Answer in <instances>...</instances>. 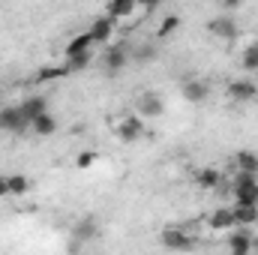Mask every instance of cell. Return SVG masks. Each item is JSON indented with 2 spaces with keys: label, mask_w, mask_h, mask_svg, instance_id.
Returning a JSON list of instances; mask_svg holds the SVG:
<instances>
[{
  "label": "cell",
  "mask_w": 258,
  "mask_h": 255,
  "mask_svg": "<svg viewBox=\"0 0 258 255\" xmlns=\"http://www.w3.org/2000/svg\"><path fill=\"white\" fill-rule=\"evenodd\" d=\"M0 198H9V174H0Z\"/></svg>",
  "instance_id": "obj_28"
},
{
  "label": "cell",
  "mask_w": 258,
  "mask_h": 255,
  "mask_svg": "<svg viewBox=\"0 0 258 255\" xmlns=\"http://www.w3.org/2000/svg\"><path fill=\"white\" fill-rule=\"evenodd\" d=\"M99 60H102V69H105V72H111V75L123 72V69L132 63V57H129V45H123L120 39H114V42L102 45V54H99Z\"/></svg>",
  "instance_id": "obj_2"
},
{
  "label": "cell",
  "mask_w": 258,
  "mask_h": 255,
  "mask_svg": "<svg viewBox=\"0 0 258 255\" xmlns=\"http://www.w3.org/2000/svg\"><path fill=\"white\" fill-rule=\"evenodd\" d=\"M231 213H234V225L237 228H255L258 225V204L231 201Z\"/></svg>",
  "instance_id": "obj_14"
},
{
  "label": "cell",
  "mask_w": 258,
  "mask_h": 255,
  "mask_svg": "<svg viewBox=\"0 0 258 255\" xmlns=\"http://www.w3.org/2000/svg\"><path fill=\"white\" fill-rule=\"evenodd\" d=\"M162 246L165 249H177V252H186L195 246V237L183 228H165L162 231Z\"/></svg>",
  "instance_id": "obj_12"
},
{
  "label": "cell",
  "mask_w": 258,
  "mask_h": 255,
  "mask_svg": "<svg viewBox=\"0 0 258 255\" xmlns=\"http://www.w3.org/2000/svg\"><path fill=\"white\" fill-rule=\"evenodd\" d=\"M30 192V177L27 174H9V198L27 195Z\"/></svg>",
  "instance_id": "obj_21"
},
{
  "label": "cell",
  "mask_w": 258,
  "mask_h": 255,
  "mask_svg": "<svg viewBox=\"0 0 258 255\" xmlns=\"http://www.w3.org/2000/svg\"><path fill=\"white\" fill-rule=\"evenodd\" d=\"M234 168L246 171V174H258V153L252 150H237L234 153Z\"/></svg>",
  "instance_id": "obj_18"
},
{
  "label": "cell",
  "mask_w": 258,
  "mask_h": 255,
  "mask_svg": "<svg viewBox=\"0 0 258 255\" xmlns=\"http://www.w3.org/2000/svg\"><path fill=\"white\" fill-rule=\"evenodd\" d=\"M63 75H69L66 66H48V69L39 72V81H57V78H63Z\"/></svg>",
  "instance_id": "obj_25"
},
{
  "label": "cell",
  "mask_w": 258,
  "mask_h": 255,
  "mask_svg": "<svg viewBox=\"0 0 258 255\" xmlns=\"http://www.w3.org/2000/svg\"><path fill=\"white\" fill-rule=\"evenodd\" d=\"M252 228H231V231H225V240H222V246L228 249V252L234 255H246L255 249V243H252V234H249Z\"/></svg>",
  "instance_id": "obj_8"
},
{
  "label": "cell",
  "mask_w": 258,
  "mask_h": 255,
  "mask_svg": "<svg viewBox=\"0 0 258 255\" xmlns=\"http://www.w3.org/2000/svg\"><path fill=\"white\" fill-rule=\"evenodd\" d=\"M114 135H117V141H123V144H135V141H141V138L147 135V123H144L141 114L126 111V114L114 123Z\"/></svg>",
  "instance_id": "obj_3"
},
{
  "label": "cell",
  "mask_w": 258,
  "mask_h": 255,
  "mask_svg": "<svg viewBox=\"0 0 258 255\" xmlns=\"http://www.w3.org/2000/svg\"><path fill=\"white\" fill-rule=\"evenodd\" d=\"M66 60V69L69 72H81V69H87L90 66V60H93V51H84V54H72V57H63Z\"/></svg>",
  "instance_id": "obj_22"
},
{
  "label": "cell",
  "mask_w": 258,
  "mask_h": 255,
  "mask_svg": "<svg viewBox=\"0 0 258 255\" xmlns=\"http://www.w3.org/2000/svg\"><path fill=\"white\" fill-rule=\"evenodd\" d=\"M207 30H210L213 39H222V42H234V39L240 36V27H237V21H234L231 15H216V18L207 24Z\"/></svg>",
  "instance_id": "obj_9"
},
{
  "label": "cell",
  "mask_w": 258,
  "mask_h": 255,
  "mask_svg": "<svg viewBox=\"0 0 258 255\" xmlns=\"http://www.w3.org/2000/svg\"><path fill=\"white\" fill-rule=\"evenodd\" d=\"M87 33H90L93 45H108V42L117 39V21L108 18V15H99V18L87 27Z\"/></svg>",
  "instance_id": "obj_7"
},
{
  "label": "cell",
  "mask_w": 258,
  "mask_h": 255,
  "mask_svg": "<svg viewBox=\"0 0 258 255\" xmlns=\"http://www.w3.org/2000/svg\"><path fill=\"white\" fill-rule=\"evenodd\" d=\"M93 162H96V153H93V150H84V153H78V159H75L78 168H90Z\"/></svg>",
  "instance_id": "obj_26"
},
{
  "label": "cell",
  "mask_w": 258,
  "mask_h": 255,
  "mask_svg": "<svg viewBox=\"0 0 258 255\" xmlns=\"http://www.w3.org/2000/svg\"><path fill=\"white\" fill-rule=\"evenodd\" d=\"M219 192H228L231 201H240V204H258V174H246V171H237L234 180L225 186H219Z\"/></svg>",
  "instance_id": "obj_1"
},
{
  "label": "cell",
  "mask_w": 258,
  "mask_h": 255,
  "mask_svg": "<svg viewBox=\"0 0 258 255\" xmlns=\"http://www.w3.org/2000/svg\"><path fill=\"white\" fill-rule=\"evenodd\" d=\"M219 3H222V9H225V12H231V9H237L243 0H219Z\"/></svg>",
  "instance_id": "obj_29"
},
{
  "label": "cell",
  "mask_w": 258,
  "mask_h": 255,
  "mask_svg": "<svg viewBox=\"0 0 258 255\" xmlns=\"http://www.w3.org/2000/svg\"><path fill=\"white\" fill-rule=\"evenodd\" d=\"M21 108H24V114H27V120H33L36 114H42V111H48V99H45L42 93H33V96H27V99L21 102Z\"/></svg>",
  "instance_id": "obj_19"
},
{
  "label": "cell",
  "mask_w": 258,
  "mask_h": 255,
  "mask_svg": "<svg viewBox=\"0 0 258 255\" xmlns=\"http://www.w3.org/2000/svg\"><path fill=\"white\" fill-rule=\"evenodd\" d=\"M255 33H258V21H255Z\"/></svg>",
  "instance_id": "obj_30"
},
{
  "label": "cell",
  "mask_w": 258,
  "mask_h": 255,
  "mask_svg": "<svg viewBox=\"0 0 258 255\" xmlns=\"http://www.w3.org/2000/svg\"><path fill=\"white\" fill-rule=\"evenodd\" d=\"M222 183H225V177H222V171H219L216 165H204V168L195 171V186H198V189L213 192V189H219Z\"/></svg>",
  "instance_id": "obj_13"
},
{
  "label": "cell",
  "mask_w": 258,
  "mask_h": 255,
  "mask_svg": "<svg viewBox=\"0 0 258 255\" xmlns=\"http://www.w3.org/2000/svg\"><path fill=\"white\" fill-rule=\"evenodd\" d=\"M0 132H6V135L30 132V120L21 105H0Z\"/></svg>",
  "instance_id": "obj_4"
},
{
  "label": "cell",
  "mask_w": 258,
  "mask_h": 255,
  "mask_svg": "<svg viewBox=\"0 0 258 255\" xmlns=\"http://www.w3.org/2000/svg\"><path fill=\"white\" fill-rule=\"evenodd\" d=\"M105 15L114 18L117 24H126L138 15V3L135 0H105Z\"/></svg>",
  "instance_id": "obj_10"
},
{
  "label": "cell",
  "mask_w": 258,
  "mask_h": 255,
  "mask_svg": "<svg viewBox=\"0 0 258 255\" xmlns=\"http://www.w3.org/2000/svg\"><path fill=\"white\" fill-rule=\"evenodd\" d=\"M225 93H228V99H231V102L249 105V102H255V99H258V84L252 81V78H234V81L225 87Z\"/></svg>",
  "instance_id": "obj_6"
},
{
  "label": "cell",
  "mask_w": 258,
  "mask_h": 255,
  "mask_svg": "<svg viewBox=\"0 0 258 255\" xmlns=\"http://www.w3.org/2000/svg\"><path fill=\"white\" fill-rule=\"evenodd\" d=\"M135 3H138V12H153V9H159L162 0H135Z\"/></svg>",
  "instance_id": "obj_27"
},
{
  "label": "cell",
  "mask_w": 258,
  "mask_h": 255,
  "mask_svg": "<svg viewBox=\"0 0 258 255\" xmlns=\"http://www.w3.org/2000/svg\"><path fill=\"white\" fill-rule=\"evenodd\" d=\"M180 93H183V99H186V102L201 105V102L207 99L210 87H207V81H201V78H189V81H183V84H180Z\"/></svg>",
  "instance_id": "obj_15"
},
{
  "label": "cell",
  "mask_w": 258,
  "mask_h": 255,
  "mask_svg": "<svg viewBox=\"0 0 258 255\" xmlns=\"http://www.w3.org/2000/svg\"><path fill=\"white\" fill-rule=\"evenodd\" d=\"M240 66H243V72H258V42H249L240 51Z\"/></svg>",
  "instance_id": "obj_20"
},
{
  "label": "cell",
  "mask_w": 258,
  "mask_h": 255,
  "mask_svg": "<svg viewBox=\"0 0 258 255\" xmlns=\"http://www.w3.org/2000/svg\"><path fill=\"white\" fill-rule=\"evenodd\" d=\"M177 27H180V18H177V15H168V18H165V21L156 27V39H168V36H171Z\"/></svg>",
  "instance_id": "obj_24"
},
{
  "label": "cell",
  "mask_w": 258,
  "mask_h": 255,
  "mask_svg": "<svg viewBox=\"0 0 258 255\" xmlns=\"http://www.w3.org/2000/svg\"><path fill=\"white\" fill-rule=\"evenodd\" d=\"M129 57H132V63H147L150 57H156V48L153 45H138V48L129 45Z\"/></svg>",
  "instance_id": "obj_23"
},
{
  "label": "cell",
  "mask_w": 258,
  "mask_h": 255,
  "mask_svg": "<svg viewBox=\"0 0 258 255\" xmlns=\"http://www.w3.org/2000/svg\"><path fill=\"white\" fill-rule=\"evenodd\" d=\"M30 132H33L36 138H51V135H57V117H54L51 111L36 114V117L30 120Z\"/></svg>",
  "instance_id": "obj_16"
},
{
  "label": "cell",
  "mask_w": 258,
  "mask_h": 255,
  "mask_svg": "<svg viewBox=\"0 0 258 255\" xmlns=\"http://www.w3.org/2000/svg\"><path fill=\"white\" fill-rule=\"evenodd\" d=\"M135 114H141L144 120H156V117L165 114V99L159 93H153V90H144L138 96V102H135Z\"/></svg>",
  "instance_id": "obj_5"
},
{
  "label": "cell",
  "mask_w": 258,
  "mask_h": 255,
  "mask_svg": "<svg viewBox=\"0 0 258 255\" xmlns=\"http://www.w3.org/2000/svg\"><path fill=\"white\" fill-rule=\"evenodd\" d=\"M207 228H210L213 234H225V231L237 228V225H234V213H231V204H222V207H216V210L207 216Z\"/></svg>",
  "instance_id": "obj_11"
},
{
  "label": "cell",
  "mask_w": 258,
  "mask_h": 255,
  "mask_svg": "<svg viewBox=\"0 0 258 255\" xmlns=\"http://www.w3.org/2000/svg\"><path fill=\"white\" fill-rule=\"evenodd\" d=\"M96 45H93V39H90V33L84 30V33H75L69 42L63 45V57H72V54H84V51H93Z\"/></svg>",
  "instance_id": "obj_17"
}]
</instances>
